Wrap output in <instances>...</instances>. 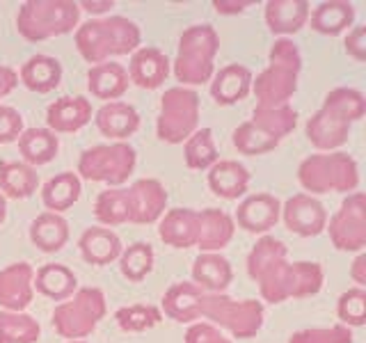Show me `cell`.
Here are the masks:
<instances>
[{
    "instance_id": "cell-1",
    "label": "cell",
    "mask_w": 366,
    "mask_h": 343,
    "mask_svg": "<svg viewBox=\"0 0 366 343\" xmlns=\"http://www.w3.org/2000/svg\"><path fill=\"white\" fill-rule=\"evenodd\" d=\"M366 112V99L362 91L352 87H337L323 99L312 119L307 121V140L318 151H335L348 142L350 126L360 121Z\"/></svg>"
},
{
    "instance_id": "cell-2",
    "label": "cell",
    "mask_w": 366,
    "mask_h": 343,
    "mask_svg": "<svg viewBox=\"0 0 366 343\" xmlns=\"http://www.w3.org/2000/svg\"><path fill=\"white\" fill-rule=\"evenodd\" d=\"M140 28L126 16L92 19L76 30V49L89 64H103L110 57L140 49Z\"/></svg>"
},
{
    "instance_id": "cell-3",
    "label": "cell",
    "mask_w": 366,
    "mask_h": 343,
    "mask_svg": "<svg viewBox=\"0 0 366 343\" xmlns=\"http://www.w3.org/2000/svg\"><path fill=\"white\" fill-rule=\"evenodd\" d=\"M302 69V57L291 39H277L270 49L268 66L252 80L257 96V108H282L297 91V76Z\"/></svg>"
},
{
    "instance_id": "cell-4",
    "label": "cell",
    "mask_w": 366,
    "mask_h": 343,
    "mask_svg": "<svg viewBox=\"0 0 366 343\" xmlns=\"http://www.w3.org/2000/svg\"><path fill=\"white\" fill-rule=\"evenodd\" d=\"M261 297L270 304H280L289 297H309L323 289V268L314 261L289 263L286 259L272 261L257 274Z\"/></svg>"
},
{
    "instance_id": "cell-5",
    "label": "cell",
    "mask_w": 366,
    "mask_h": 343,
    "mask_svg": "<svg viewBox=\"0 0 366 343\" xmlns=\"http://www.w3.org/2000/svg\"><path fill=\"white\" fill-rule=\"evenodd\" d=\"M297 181L307 192H357L360 167L346 151L307 156L297 167Z\"/></svg>"
},
{
    "instance_id": "cell-6",
    "label": "cell",
    "mask_w": 366,
    "mask_h": 343,
    "mask_svg": "<svg viewBox=\"0 0 366 343\" xmlns=\"http://www.w3.org/2000/svg\"><path fill=\"white\" fill-rule=\"evenodd\" d=\"M80 21L74 0H28L16 14V30L28 41H46L69 34Z\"/></svg>"
},
{
    "instance_id": "cell-7",
    "label": "cell",
    "mask_w": 366,
    "mask_h": 343,
    "mask_svg": "<svg viewBox=\"0 0 366 343\" xmlns=\"http://www.w3.org/2000/svg\"><path fill=\"white\" fill-rule=\"evenodd\" d=\"M220 49V37L217 32L202 23V26H190L181 34L177 60H174V76L183 85H202L213 78V57ZM181 85V87H183Z\"/></svg>"
},
{
    "instance_id": "cell-8",
    "label": "cell",
    "mask_w": 366,
    "mask_h": 343,
    "mask_svg": "<svg viewBox=\"0 0 366 343\" xmlns=\"http://www.w3.org/2000/svg\"><path fill=\"white\" fill-rule=\"evenodd\" d=\"M263 304L257 300H234L224 293H202L199 318L220 325L236 339H252L263 325Z\"/></svg>"
},
{
    "instance_id": "cell-9",
    "label": "cell",
    "mask_w": 366,
    "mask_h": 343,
    "mask_svg": "<svg viewBox=\"0 0 366 343\" xmlns=\"http://www.w3.org/2000/svg\"><path fill=\"white\" fill-rule=\"evenodd\" d=\"M106 316V295L101 289L85 286L78 289L71 300L57 304L53 309V327L62 339L78 341L89 337Z\"/></svg>"
},
{
    "instance_id": "cell-10",
    "label": "cell",
    "mask_w": 366,
    "mask_h": 343,
    "mask_svg": "<svg viewBox=\"0 0 366 343\" xmlns=\"http://www.w3.org/2000/svg\"><path fill=\"white\" fill-rule=\"evenodd\" d=\"M199 94L190 87H169L160 99L156 133L160 142L181 144L197 131Z\"/></svg>"
},
{
    "instance_id": "cell-11",
    "label": "cell",
    "mask_w": 366,
    "mask_h": 343,
    "mask_svg": "<svg viewBox=\"0 0 366 343\" xmlns=\"http://www.w3.org/2000/svg\"><path fill=\"white\" fill-rule=\"evenodd\" d=\"M135 160V149L129 142L97 144L80 154L78 174L87 181L108 183V186L117 188L133 174Z\"/></svg>"
},
{
    "instance_id": "cell-12",
    "label": "cell",
    "mask_w": 366,
    "mask_h": 343,
    "mask_svg": "<svg viewBox=\"0 0 366 343\" xmlns=\"http://www.w3.org/2000/svg\"><path fill=\"white\" fill-rule=\"evenodd\" d=\"M332 245L341 252H362L366 245V197L364 192H350L339 211L330 217Z\"/></svg>"
},
{
    "instance_id": "cell-13",
    "label": "cell",
    "mask_w": 366,
    "mask_h": 343,
    "mask_svg": "<svg viewBox=\"0 0 366 343\" xmlns=\"http://www.w3.org/2000/svg\"><path fill=\"white\" fill-rule=\"evenodd\" d=\"M282 215L286 229L305 238H314L318 234H323L327 227L325 206L316 197H312V194L305 192L293 194L291 199H286V204L282 206Z\"/></svg>"
},
{
    "instance_id": "cell-14",
    "label": "cell",
    "mask_w": 366,
    "mask_h": 343,
    "mask_svg": "<svg viewBox=\"0 0 366 343\" xmlns=\"http://www.w3.org/2000/svg\"><path fill=\"white\" fill-rule=\"evenodd\" d=\"M280 215H282L280 199L268 192H257L238 204L236 222L240 229H245L249 234H266L277 224Z\"/></svg>"
},
{
    "instance_id": "cell-15",
    "label": "cell",
    "mask_w": 366,
    "mask_h": 343,
    "mask_svg": "<svg viewBox=\"0 0 366 343\" xmlns=\"http://www.w3.org/2000/svg\"><path fill=\"white\" fill-rule=\"evenodd\" d=\"M32 279L34 270L30 263H11L5 270H0V307L5 312H23L32 302Z\"/></svg>"
},
{
    "instance_id": "cell-16",
    "label": "cell",
    "mask_w": 366,
    "mask_h": 343,
    "mask_svg": "<svg viewBox=\"0 0 366 343\" xmlns=\"http://www.w3.org/2000/svg\"><path fill=\"white\" fill-rule=\"evenodd\" d=\"M131 194V222L154 224L165 213L167 192L163 183L156 179H137L129 188Z\"/></svg>"
},
{
    "instance_id": "cell-17",
    "label": "cell",
    "mask_w": 366,
    "mask_h": 343,
    "mask_svg": "<svg viewBox=\"0 0 366 343\" xmlns=\"http://www.w3.org/2000/svg\"><path fill=\"white\" fill-rule=\"evenodd\" d=\"M129 80L142 89H156L167 80L169 76V60L163 51L154 46H140L129 64Z\"/></svg>"
},
{
    "instance_id": "cell-18",
    "label": "cell",
    "mask_w": 366,
    "mask_h": 343,
    "mask_svg": "<svg viewBox=\"0 0 366 343\" xmlns=\"http://www.w3.org/2000/svg\"><path fill=\"white\" fill-rule=\"evenodd\" d=\"M158 236L174 249H188L197 245L199 215L192 209H172L158 224Z\"/></svg>"
},
{
    "instance_id": "cell-19",
    "label": "cell",
    "mask_w": 366,
    "mask_h": 343,
    "mask_svg": "<svg viewBox=\"0 0 366 343\" xmlns=\"http://www.w3.org/2000/svg\"><path fill=\"white\" fill-rule=\"evenodd\" d=\"M92 119V103L85 96H62L46 110V124L53 133H76Z\"/></svg>"
},
{
    "instance_id": "cell-20",
    "label": "cell",
    "mask_w": 366,
    "mask_h": 343,
    "mask_svg": "<svg viewBox=\"0 0 366 343\" xmlns=\"http://www.w3.org/2000/svg\"><path fill=\"white\" fill-rule=\"evenodd\" d=\"M78 249L92 266H110L112 261L122 257V240L112 229L89 227L78 238Z\"/></svg>"
},
{
    "instance_id": "cell-21",
    "label": "cell",
    "mask_w": 366,
    "mask_h": 343,
    "mask_svg": "<svg viewBox=\"0 0 366 343\" xmlns=\"http://www.w3.org/2000/svg\"><path fill=\"white\" fill-rule=\"evenodd\" d=\"M252 71L243 64H227L215 74L211 83V96L217 106H234L243 101L252 89Z\"/></svg>"
},
{
    "instance_id": "cell-22",
    "label": "cell",
    "mask_w": 366,
    "mask_h": 343,
    "mask_svg": "<svg viewBox=\"0 0 366 343\" xmlns=\"http://www.w3.org/2000/svg\"><path fill=\"white\" fill-rule=\"evenodd\" d=\"M192 279L206 293H224L234 279L232 263L215 252H202L192 261Z\"/></svg>"
},
{
    "instance_id": "cell-23",
    "label": "cell",
    "mask_w": 366,
    "mask_h": 343,
    "mask_svg": "<svg viewBox=\"0 0 366 343\" xmlns=\"http://www.w3.org/2000/svg\"><path fill=\"white\" fill-rule=\"evenodd\" d=\"M199 215V236H197V247L202 252H220L232 243L236 224L234 217L220 211V209H206L197 211Z\"/></svg>"
},
{
    "instance_id": "cell-24",
    "label": "cell",
    "mask_w": 366,
    "mask_h": 343,
    "mask_svg": "<svg viewBox=\"0 0 366 343\" xmlns=\"http://www.w3.org/2000/svg\"><path fill=\"white\" fill-rule=\"evenodd\" d=\"M97 129L112 140L124 142L126 137H131L137 129H140V114L133 106L122 101H112L106 103L99 112H97Z\"/></svg>"
},
{
    "instance_id": "cell-25",
    "label": "cell",
    "mask_w": 366,
    "mask_h": 343,
    "mask_svg": "<svg viewBox=\"0 0 366 343\" xmlns=\"http://www.w3.org/2000/svg\"><path fill=\"white\" fill-rule=\"evenodd\" d=\"M249 172L238 160H217L209 169V188L222 199H238L247 192Z\"/></svg>"
},
{
    "instance_id": "cell-26",
    "label": "cell",
    "mask_w": 366,
    "mask_h": 343,
    "mask_svg": "<svg viewBox=\"0 0 366 343\" xmlns=\"http://www.w3.org/2000/svg\"><path fill=\"white\" fill-rule=\"evenodd\" d=\"M32 289H37V293L46 295L49 300L62 302L78 291V277L62 263H46L34 272Z\"/></svg>"
},
{
    "instance_id": "cell-27",
    "label": "cell",
    "mask_w": 366,
    "mask_h": 343,
    "mask_svg": "<svg viewBox=\"0 0 366 343\" xmlns=\"http://www.w3.org/2000/svg\"><path fill=\"white\" fill-rule=\"evenodd\" d=\"M309 21L307 0H270L266 3V23L272 34H295Z\"/></svg>"
},
{
    "instance_id": "cell-28",
    "label": "cell",
    "mask_w": 366,
    "mask_h": 343,
    "mask_svg": "<svg viewBox=\"0 0 366 343\" xmlns=\"http://www.w3.org/2000/svg\"><path fill=\"white\" fill-rule=\"evenodd\" d=\"M202 291L194 282H179L163 295V312L177 323H194L199 320Z\"/></svg>"
},
{
    "instance_id": "cell-29",
    "label": "cell",
    "mask_w": 366,
    "mask_h": 343,
    "mask_svg": "<svg viewBox=\"0 0 366 343\" xmlns=\"http://www.w3.org/2000/svg\"><path fill=\"white\" fill-rule=\"evenodd\" d=\"M87 87L92 96L112 103L114 99L124 96L126 89H129V74L117 62H103L87 71Z\"/></svg>"
},
{
    "instance_id": "cell-30",
    "label": "cell",
    "mask_w": 366,
    "mask_h": 343,
    "mask_svg": "<svg viewBox=\"0 0 366 343\" xmlns=\"http://www.w3.org/2000/svg\"><path fill=\"white\" fill-rule=\"evenodd\" d=\"M21 83L30 91L37 94H49L62 83V64L51 55H32L30 60L21 66Z\"/></svg>"
},
{
    "instance_id": "cell-31",
    "label": "cell",
    "mask_w": 366,
    "mask_h": 343,
    "mask_svg": "<svg viewBox=\"0 0 366 343\" xmlns=\"http://www.w3.org/2000/svg\"><path fill=\"white\" fill-rule=\"evenodd\" d=\"M80 192H83L80 177L74 174V172H62V174H57L44 183L41 202L51 213L60 215L62 211L71 209V206L80 199Z\"/></svg>"
},
{
    "instance_id": "cell-32",
    "label": "cell",
    "mask_w": 366,
    "mask_h": 343,
    "mask_svg": "<svg viewBox=\"0 0 366 343\" xmlns=\"http://www.w3.org/2000/svg\"><path fill=\"white\" fill-rule=\"evenodd\" d=\"M30 240L41 252H60L69 240V222L62 215L46 211L39 217H34L30 224Z\"/></svg>"
},
{
    "instance_id": "cell-33",
    "label": "cell",
    "mask_w": 366,
    "mask_h": 343,
    "mask_svg": "<svg viewBox=\"0 0 366 343\" xmlns=\"http://www.w3.org/2000/svg\"><path fill=\"white\" fill-rule=\"evenodd\" d=\"M60 140L49 129H28L19 135V151L26 160V165H46L57 156Z\"/></svg>"
},
{
    "instance_id": "cell-34",
    "label": "cell",
    "mask_w": 366,
    "mask_h": 343,
    "mask_svg": "<svg viewBox=\"0 0 366 343\" xmlns=\"http://www.w3.org/2000/svg\"><path fill=\"white\" fill-rule=\"evenodd\" d=\"M355 21V7L346 0H325L312 11V30L318 34H341Z\"/></svg>"
},
{
    "instance_id": "cell-35",
    "label": "cell",
    "mask_w": 366,
    "mask_h": 343,
    "mask_svg": "<svg viewBox=\"0 0 366 343\" xmlns=\"http://www.w3.org/2000/svg\"><path fill=\"white\" fill-rule=\"evenodd\" d=\"M39 177L26 163H0V194L11 199H26L37 190Z\"/></svg>"
},
{
    "instance_id": "cell-36",
    "label": "cell",
    "mask_w": 366,
    "mask_h": 343,
    "mask_svg": "<svg viewBox=\"0 0 366 343\" xmlns=\"http://www.w3.org/2000/svg\"><path fill=\"white\" fill-rule=\"evenodd\" d=\"M94 217L101 224H108V227L131 222L129 188H108L99 192V197L94 202Z\"/></svg>"
},
{
    "instance_id": "cell-37",
    "label": "cell",
    "mask_w": 366,
    "mask_h": 343,
    "mask_svg": "<svg viewBox=\"0 0 366 343\" xmlns=\"http://www.w3.org/2000/svg\"><path fill=\"white\" fill-rule=\"evenodd\" d=\"M249 121L254 124L259 131L270 135L272 140L282 142V137H286L289 133L295 131L297 112L291 106H282V108H254Z\"/></svg>"
},
{
    "instance_id": "cell-38",
    "label": "cell",
    "mask_w": 366,
    "mask_h": 343,
    "mask_svg": "<svg viewBox=\"0 0 366 343\" xmlns=\"http://www.w3.org/2000/svg\"><path fill=\"white\" fill-rule=\"evenodd\" d=\"M41 337L39 323L28 314L0 312V343H37Z\"/></svg>"
},
{
    "instance_id": "cell-39",
    "label": "cell",
    "mask_w": 366,
    "mask_h": 343,
    "mask_svg": "<svg viewBox=\"0 0 366 343\" xmlns=\"http://www.w3.org/2000/svg\"><path fill=\"white\" fill-rule=\"evenodd\" d=\"M183 158L190 169H209L217 163V149L213 142V131H194L183 146Z\"/></svg>"
},
{
    "instance_id": "cell-40",
    "label": "cell",
    "mask_w": 366,
    "mask_h": 343,
    "mask_svg": "<svg viewBox=\"0 0 366 343\" xmlns=\"http://www.w3.org/2000/svg\"><path fill=\"white\" fill-rule=\"evenodd\" d=\"M154 268V247L149 243H133L122 249L119 270L129 282H142Z\"/></svg>"
},
{
    "instance_id": "cell-41",
    "label": "cell",
    "mask_w": 366,
    "mask_h": 343,
    "mask_svg": "<svg viewBox=\"0 0 366 343\" xmlns=\"http://www.w3.org/2000/svg\"><path fill=\"white\" fill-rule=\"evenodd\" d=\"M114 320L124 332H144L156 327L160 320H163V312L154 304H131V307H122Z\"/></svg>"
},
{
    "instance_id": "cell-42",
    "label": "cell",
    "mask_w": 366,
    "mask_h": 343,
    "mask_svg": "<svg viewBox=\"0 0 366 343\" xmlns=\"http://www.w3.org/2000/svg\"><path fill=\"white\" fill-rule=\"evenodd\" d=\"M232 142L238 149L240 154L245 156H261V154H268L272 149H277V140H272L270 135H266L263 131H259L252 121L240 124L238 129L232 135Z\"/></svg>"
},
{
    "instance_id": "cell-43",
    "label": "cell",
    "mask_w": 366,
    "mask_h": 343,
    "mask_svg": "<svg viewBox=\"0 0 366 343\" xmlns=\"http://www.w3.org/2000/svg\"><path fill=\"white\" fill-rule=\"evenodd\" d=\"M277 259H286V245L280 238L272 236H263L257 240V245L249 249L247 254V274L252 279H257V274L261 270H266L272 261Z\"/></svg>"
},
{
    "instance_id": "cell-44",
    "label": "cell",
    "mask_w": 366,
    "mask_h": 343,
    "mask_svg": "<svg viewBox=\"0 0 366 343\" xmlns=\"http://www.w3.org/2000/svg\"><path fill=\"white\" fill-rule=\"evenodd\" d=\"M337 314L341 318V325L360 327L366 320V291L364 289H348L341 293L337 302Z\"/></svg>"
},
{
    "instance_id": "cell-45",
    "label": "cell",
    "mask_w": 366,
    "mask_h": 343,
    "mask_svg": "<svg viewBox=\"0 0 366 343\" xmlns=\"http://www.w3.org/2000/svg\"><path fill=\"white\" fill-rule=\"evenodd\" d=\"M352 329L346 325H330V327H312V329H300L291 334L289 343H352Z\"/></svg>"
},
{
    "instance_id": "cell-46",
    "label": "cell",
    "mask_w": 366,
    "mask_h": 343,
    "mask_svg": "<svg viewBox=\"0 0 366 343\" xmlns=\"http://www.w3.org/2000/svg\"><path fill=\"white\" fill-rule=\"evenodd\" d=\"M23 133V117L9 106H0V144L16 142Z\"/></svg>"
},
{
    "instance_id": "cell-47",
    "label": "cell",
    "mask_w": 366,
    "mask_h": 343,
    "mask_svg": "<svg viewBox=\"0 0 366 343\" xmlns=\"http://www.w3.org/2000/svg\"><path fill=\"white\" fill-rule=\"evenodd\" d=\"M186 343H232L211 323H192L186 332Z\"/></svg>"
},
{
    "instance_id": "cell-48",
    "label": "cell",
    "mask_w": 366,
    "mask_h": 343,
    "mask_svg": "<svg viewBox=\"0 0 366 343\" xmlns=\"http://www.w3.org/2000/svg\"><path fill=\"white\" fill-rule=\"evenodd\" d=\"M346 53L352 57V60L364 62L366 60V26H357L348 32L346 37Z\"/></svg>"
},
{
    "instance_id": "cell-49",
    "label": "cell",
    "mask_w": 366,
    "mask_h": 343,
    "mask_svg": "<svg viewBox=\"0 0 366 343\" xmlns=\"http://www.w3.org/2000/svg\"><path fill=\"white\" fill-rule=\"evenodd\" d=\"M16 85H19V76H16L14 69L0 64V99H5L7 94H11Z\"/></svg>"
},
{
    "instance_id": "cell-50",
    "label": "cell",
    "mask_w": 366,
    "mask_h": 343,
    "mask_svg": "<svg viewBox=\"0 0 366 343\" xmlns=\"http://www.w3.org/2000/svg\"><path fill=\"white\" fill-rule=\"evenodd\" d=\"M350 279L357 284V289L366 284V254H360L357 259L352 261L350 266Z\"/></svg>"
},
{
    "instance_id": "cell-51",
    "label": "cell",
    "mask_w": 366,
    "mask_h": 343,
    "mask_svg": "<svg viewBox=\"0 0 366 343\" xmlns=\"http://www.w3.org/2000/svg\"><path fill=\"white\" fill-rule=\"evenodd\" d=\"M252 3H224V0H215L213 7L220 11V14H236V11H243Z\"/></svg>"
},
{
    "instance_id": "cell-52",
    "label": "cell",
    "mask_w": 366,
    "mask_h": 343,
    "mask_svg": "<svg viewBox=\"0 0 366 343\" xmlns=\"http://www.w3.org/2000/svg\"><path fill=\"white\" fill-rule=\"evenodd\" d=\"M78 7H85L89 14H101V11L112 9L114 3H112V0H106V3H92V0H85V3H78Z\"/></svg>"
},
{
    "instance_id": "cell-53",
    "label": "cell",
    "mask_w": 366,
    "mask_h": 343,
    "mask_svg": "<svg viewBox=\"0 0 366 343\" xmlns=\"http://www.w3.org/2000/svg\"><path fill=\"white\" fill-rule=\"evenodd\" d=\"M5 217H7V202L3 194H0V224L5 222Z\"/></svg>"
},
{
    "instance_id": "cell-54",
    "label": "cell",
    "mask_w": 366,
    "mask_h": 343,
    "mask_svg": "<svg viewBox=\"0 0 366 343\" xmlns=\"http://www.w3.org/2000/svg\"><path fill=\"white\" fill-rule=\"evenodd\" d=\"M66 343H85V341H66Z\"/></svg>"
}]
</instances>
